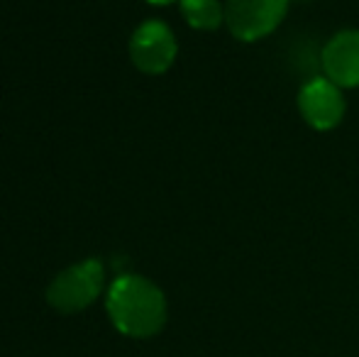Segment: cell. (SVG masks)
Segmentation results:
<instances>
[{
  "instance_id": "obj_6",
  "label": "cell",
  "mask_w": 359,
  "mask_h": 357,
  "mask_svg": "<svg viewBox=\"0 0 359 357\" xmlns=\"http://www.w3.org/2000/svg\"><path fill=\"white\" fill-rule=\"evenodd\" d=\"M323 72L340 88L359 86V32L345 29L330 37L320 54Z\"/></svg>"
},
{
  "instance_id": "obj_4",
  "label": "cell",
  "mask_w": 359,
  "mask_h": 357,
  "mask_svg": "<svg viewBox=\"0 0 359 357\" xmlns=\"http://www.w3.org/2000/svg\"><path fill=\"white\" fill-rule=\"evenodd\" d=\"M176 52L179 47H176L174 32L169 29V25L159 20L142 22L130 39L133 64L144 74H164L174 64Z\"/></svg>"
},
{
  "instance_id": "obj_2",
  "label": "cell",
  "mask_w": 359,
  "mask_h": 357,
  "mask_svg": "<svg viewBox=\"0 0 359 357\" xmlns=\"http://www.w3.org/2000/svg\"><path fill=\"white\" fill-rule=\"evenodd\" d=\"M105 284V269L100 260H83L74 267L64 269L57 279L49 284L47 301L62 314L83 311L98 299Z\"/></svg>"
},
{
  "instance_id": "obj_5",
  "label": "cell",
  "mask_w": 359,
  "mask_h": 357,
  "mask_svg": "<svg viewBox=\"0 0 359 357\" xmlns=\"http://www.w3.org/2000/svg\"><path fill=\"white\" fill-rule=\"evenodd\" d=\"M345 95L327 76L311 79L298 93V110L313 130H332L345 115Z\"/></svg>"
},
{
  "instance_id": "obj_7",
  "label": "cell",
  "mask_w": 359,
  "mask_h": 357,
  "mask_svg": "<svg viewBox=\"0 0 359 357\" xmlns=\"http://www.w3.org/2000/svg\"><path fill=\"white\" fill-rule=\"evenodd\" d=\"M181 15L196 29H217L225 22V5L217 0H181Z\"/></svg>"
},
{
  "instance_id": "obj_3",
  "label": "cell",
  "mask_w": 359,
  "mask_h": 357,
  "mask_svg": "<svg viewBox=\"0 0 359 357\" xmlns=\"http://www.w3.org/2000/svg\"><path fill=\"white\" fill-rule=\"evenodd\" d=\"M291 0H227L225 25L240 42H257L284 22Z\"/></svg>"
},
{
  "instance_id": "obj_1",
  "label": "cell",
  "mask_w": 359,
  "mask_h": 357,
  "mask_svg": "<svg viewBox=\"0 0 359 357\" xmlns=\"http://www.w3.org/2000/svg\"><path fill=\"white\" fill-rule=\"evenodd\" d=\"M105 309L113 325L130 338H151L166 323V299L154 281L123 274L110 284Z\"/></svg>"
},
{
  "instance_id": "obj_8",
  "label": "cell",
  "mask_w": 359,
  "mask_h": 357,
  "mask_svg": "<svg viewBox=\"0 0 359 357\" xmlns=\"http://www.w3.org/2000/svg\"><path fill=\"white\" fill-rule=\"evenodd\" d=\"M147 3H151V5H169V3H174V0H147Z\"/></svg>"
}]
</instances>
